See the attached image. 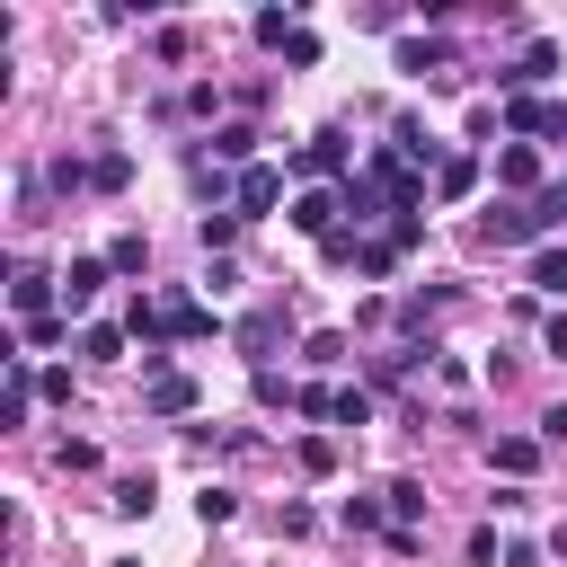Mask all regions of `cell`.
Here are the masks:
<instances>
[{
	"label": "cell",
	"mask_w": 567,
	"mask_h": 567,
	"mask_svg": "<svg viewBox=\"0 0 567 567\" xmlns=\"http://www.w3.org/2000/svg\"><path fill=\"white\" fill-rule=\"evenodd\" d=\"M204 408V390H195V372H177V363H159V354H142V416H195Z\"/></svg>",
	"instance_id": "obj_1"
},
{
	"label": "cell",
	"mask_w": 567,
	"mask_h": 567,
	"mask_svg": "<svg viewBox=\"0 0 567 567\" xmlns=\"http://www.w3.org/2000/svg\"><path fill=\"white\" fill-rule=\"evenodd\" d=\"M558 221H567V204H558V195H532V204L487 213V239H496V248H523V239H540V230H558Z\"/></svg>",
	"instance_id": "obj_2"
},
{
	"label": "cell",
	"mask_w": 567,
	"mask_h": 567,
	"mask_svg": "<svg viewBox=\"0 0 567 567\" xmlns=\"http://www.w3.org/2000/svg\"><path fill=\"white\" fill-rule=\"evenodd\" d=\"M284 177H292V168H266V159L239 168V177H230V213H239V221H266V213L284 204Z\"/></svg>",
	"instance_id": "obj_3"
},
{
	"label": "cell",
	"mask_w": 567,
	"mask_h": 567,
	"mask_svg": "<svg viewBox=\"0 0 567 567\" xmlns=\"http://www.w3.org/2000/svg\"><path fill=\"white\" fill-rule=\"evenodd\" d=\"M53 301H62V275H44V266H9V310H18V328L27 319H53Z\"/></svg>",
	"instance_id": "obj_4"
},
{
	"label": "cell",
	"mask_w": 567,
	"mask_h": 567,
	"mask_svg": "<svg viewBox=\"0 0 567 567\" xmlns=\"http://www.w3.org/2000/svg\"><path fill=\"white\" fill-rule=\"evenodd\" d=\"M284 168H292V177H346V168H354V142L328 124V133H310V142H301Z\"/></svg>",
	"instance_id": "obj_5"
},
{
	"label": "cell",
	"mask_w": 567,
	"mask_h": 567,
	"mask_svg": "<svg viewBox=\"0 0 567 567\" xmlns=\"http://www.w3.org/2000/svg\"><path fill=\"white\" fill-rule=\"evenodd\" d=\"M230 337H239V354H248V363L266 372V354H275V346L292 337V310H284V301H266V310H248V319H239Z\"/></svg>",
	"instance_id": "obj_6"
},
{
	"label": "cell",
	"mask_w": 567,
	"mask_h": 567,
	"mask_svg": "<svg viewBox=\"0 0 567 567\" xmlns=\"http://www.w3.org/2000/svg\"><path fill=\"white\" fill-rule=\"evenodd\" d=\"M549 71H558V44H549V35H532V44H523V62H505V71H496V89H514V97H523V89H540Z\"/></svg>",
	"instance_id": "obj_7"
},
{
	"label": "cell",
	"mask_w": 567,
	"mask_h": 567,
	"mask_svg": "<svg viewBox=\"0 0 567 567\" xmlns=\"http://www.w3.org/2000/svg\"><path fill=\"white\" fill-rule=\"evenodd\" d=\"M337 213H346V195H328V186H310V195H292V230H310V239H337V230H346Z\"/></svg>",
	"instance_id": "obj_8"
},
{
	"label": "cell",
	"mask_w": 567,
	"mask_h": 567,
	"mask_svg": "<svg viewBox=\"0 0 567 567\" xmlns=\"http://www.w3.org/2000/svg\"><path fill=\"white\" fill-rule=\"evenodd\" d=\"M106 275H115V266H106V257H71V266H62V310H71V319H80V310H89V301H97V292H106Z\"/></svg>",
	"instance_id": "obj_9"
},
{
	"label": "cell",
	"mask_w": 567,
	"mask_h": 567,
	"mask_svg": "<svg viewBox=\"0 0 567 567\" xmlns=\"http://www.w3.org/2000/svg\"><path fill=\"white\" fill-rule=\"evenodd\" d=\"M505 133L523 142V133H567V115L549 106V97H505Z\"/></svg>",
	"instance_id": "obj_10"
},
{
	"label": "cell",
	"mask_w": 567,
	"mask_h": 567,
	"mask_svg": "<svg viewBox=\"0 0 567 567\" xmlns=\"http://www.w3.org/2000/svg\"><path fill=\"white\" fill-rule=\"evenodd\" d=\"M496 186H514V195L532 204V186H540V151H532V142H505V151H496Z\"/></svg>",
	"instance_id": "obj_11"
},
{
	"label": "cell",
	"mask_w": 567,
	"mask_h": 567,
	"mask_svg": "<svg viewBox=\"0 0 567 567\" xmlns=\"http://www.w3.org/2000/svg\"><path fill=\"white\" fill-rule=\"evenodd\" d=\"M390 62H399L408 80H425V71H443V62H452V44H443V35H399V53H390Z\"/></svg>",
	"instance_id": "obj_12"
},
{
	"label": "cell",
	"mask_w": 567,
	"mask_h": 567,
	"mask_svg": "<svg viewBox=\"0 0 567 567\" xmlns=\"http://www.w3.org/2000/svg\"><path fill=\"white\" fill-rule=\"evenodd\" d=\"M195 337H221V310H204V301H168V346H195Z\"/></svg>",
	"instance_id": "obj_13"
},
{
	"label": "cell",
	"mask_w": 567,
	"mask_h": 567,
	"mask_svg": "<svg viewBox=\"0 0 567 567\" xmlns=\"http://www.w3.org/2000/svg\"><path fill=\"white\" fill-rule=\"evenodd\" d=\"M487 461H496L505 478H532V470H540V443H532V434H496V443H487Z\"/></svg>",
	"instance_id": "obj_14"
},
{
	"label": "cell",
	"mask_w": 567,
	"mask_h": 567,
	"mask_svg": "<svg viewBox=\"0 0 567 567\" xmlns=\"http://www.w3.org/2000/svg\"><path fill=\"white\" fill-rule=\"evenodd\" d=\"M213 168H257V133L248 124H221L213 133Z\"/></svg>",
	"instance_id": "obj_15"
},
{
	"label": "cell",
	"mask_w": 567,
	"mask_h": 567,
	"mask_svg": "<svg viewBox=\"0 0 567 567\" xmlns=\"http://www.w3.org/2000/svg\"><path fill=\"white\" fill-rule=\"evenodd\" d=\"M239 230H248V221H239L230 204H213V213H195V239H204V257H221V248H230Z\"/></svg>",
	"instance_id": "obj_16"
},
{
	"label": "cell",
	"mask_w": 567,
	"mask_h": 567,
	"mask_svg": "<svg viewBox=\"0 0 567 567\" xmlns=\"http://www.w3.org/2000/svg\"><path fill=\"white\" fill-rule=\"evenodd\" d=\"M337 523H346L354 540H363V532H390V496H346V505H337Z\"/></svg>",
	"instance_id": "obj_17"
},
{
	"label": "cell",
	"mask_w": 567,
	"mask_h": 567,
	"mask_svg": "<svg viewBox=\"0 0 567 567\" xmlns=\"http://www.w3.org/2000/svg\"><path fill=\"white\" fill-rule=\"evenodd\" d=\"M248 35H257L266 53H284V44L301 35V9H257V27H248Z\"/></svg>",
	"instance_id": "obj_18"
},
{
	"label": "cell",
	"mask_w": 567,
	"mask_h": 567,
	"mask_svg": "<svg viewBox=\"0 0 567 567\" xmlns=\"http://www.w3.org/2000/svg\"><path fill=\"white\" fill-rule=\"evenodd\" d=\"M124 186H133V159L124 151H97L89 159V195H124Z\"/></svg>",
	"instance_id": "obj_19"
},
{
	"label": "cell",
	"mask_w": 567,
	"mask_h": 567,
	"mask_svg": "<svg viewBox=\"0 0 567 567\" xmlns=\"http://www.w3.org/2000/svg\"><path fill=\"white\" fill-rule=\"evenodd\" d=\"M470 186H478V159H470V151H452V159L434 168V195H443V204H461Z\"/></svg>",
	"instance_id": "obj_20"
},
{
	"label": "cell",
	"mask_w": 567,
	"mask_h": 567,
	"mask_svg": "<svg viewBox=\"0 0 567 567\" xmlns=\"http://www.w3.org/2000/svg\"><path fill=\"white\" fill-rule=\"evenodd\" d=\"M381 496H390V523H408V532L425 523V478H390Z\"/></svg>",
	"instance_id": "obj_21"
},
{
	"label": "cell",
	"mask_w": 567,
	"mask_h": 567,
	"mask_svg": "<svg viewBox=\"0 0 567 567\" xmlns=\"http://www.w3.org/2000/svg\"><path fill=\"white\" fill-rule=\"evenodd\" d=\"M71 337V310H53V319H27L18 328V354H44V346H62Z\"/></svg>",
	"instance_id": "obj_22"
},
{
	"label": "cell",
	"mask_w": 567,
	"mask_h": 567,
	"mask_svg": "<svg viewBox=\"0 0 567 567\" xmlns=\"http://www.w3.org/2000/svg\"><path fill=\"white\" fill-rule=\"evenodd\" d=\"M106 266H115V275H151V239H142V230H124V239L106 248Z\"/></svg>",
	"instance_id": "obj_23"
},
{
	"label": "cell",
	"mask_w": 567,
	"mask_h": 567,
	"mask_svg": "<svg viewBox=\"0 0 567 567\" xmlns=\"http://www.w3.org/2000/svg\"><path fill=\"white\" fill-rule=\"evenodd\" d=\"M301 354H310V363H319V372H337V363H346V354H354V337H346V328H319V337H310V346H301Z\"/></svg>",
	"instance_id": "obj_24"
},
{
	"label": "cell",
	"mask_w": 567,
	"mask_h": 567,
	"mask_svg": "<svg viewBox=\"0 0 567 567\" xmlns=\"http://www.w3.org/2000/svg\"><path fill=\"white\" fill-rule=\"evenodd\" d=\"M159 505V487H151V470H133V478H115V514H151Z\"/></svg>",
	"instance_id": "obj_25"
},
{
	"label": "cell",
	"mask_w": 567,
	"mask_h": 567,
	"mask_svg": "<svg viewBox=\"0 0 567 567\" xmlns=\"http://www.w3.org/2000/svg\"><path fill=\"white\" fill-rule=\"evenodd\" d=\"M80 354H89V363H115V354H124V328H106V319L80 328Z\"/></svg>",
	"instance_id": "obj_26"
},
{
	"label": "cell",
	"mask_w": 567,
	"mask_h": 567,
	"mask_svg": "<svg viewBox=\"0 0 567 567\" xmlns=\"http://www.w3.org/2000/svg\"><path fill=\"white\" fill-rule=\"evenodd\" d=\"M292 461H301L310 478H328V470H337V443H328V434H301V443H292Z\"/></svg>",
	"instance_id": "obj_27"
},
{
	"label": "cell",
	"mask_w": 567,
	"mask_h": 567,
	"mask_svg": "<svg viewBox=\"0 0 567 567\" xmlns=\"http://www.w3.org/2000/svg\"><path fill=\"white\" fill-rule=\"evenodd\" d=\"M230 514H239V496H230V487H204V496H195V523H204V532H221Z\"/></svg>",
	"instance_id": "obj_28"
},
{
	"label": "cell",
	"mask_w": 567,
	"mask_h": 567,
	"mask_svg": "<svg viewBox=\"0 0 567 567\" xmlns=\"http://www.w3.org/2000/svg\"><path fill=\"white\" fill-rule=\"evenodd\" d=\"M275 532H284V540H310V532H319V514H310L301 496H284V514H275Z\"/></svg>",
	"instance_id": "obj_29"
},
{
	"label": "cell",
	"mask_w": 567,
	"mask_h": 567,
	"mask_svg": "<svg viewBox=\"0 0 567 567\" xmlns=\"http://www.w3.org/2000/svg\"><path fill=\"white\" fill-rule=\"evenodd\" d=\"M532 284H540V292H567V248H540V257H532Z\"/></svg>",
	"instance_id": "obj_30"
},
{
	"label": "cell",
	"mask_w": 567,
	"mask_h": 567,
	"mask_svg": "<svg viewBox=\"0 0 567 567\" xmlns=\"http://www.w3.org/2000/svg\"><path fill=\"white\" fill-rule=\"evenodd\" d=\"M390 248H399V257L425 248V213H390Z\"/></svg>",
	"instance_id": "obj_31"
},
{
	"label": "cell",
	"mask_w": 567,
	"mask_h": 567,
	"mask_svg": "<svg viewBox=\"0 0 567 567\" xmlns=\"http://www.w3.org/2000/svg\"><path fill=\"white\" fill-rule=\"evenodd\" d=\"M443 301H452V292H408V301H399V328H425Z\"/></svg>",
	"instance_id": "obj_32"
},
{
	"label": "cell",
	"mask_w": 567,
	"mask_h": 567,
	"mask_svg": "<svg viewBox=\"0 0 567 567\" xmlns=\"http://www.w3.org/2000/svg\"><path fill=\"white\" fill-rule=\"evenodd\" d=\"M35 399H44V408H71V372H62V363H53V372H35Z\"/></svg>",
	"instance_id": "obj_33"
},
{
	"label": "cell",
	"mask_w": 567,
	"mask_h": 567,
	"mask_svg": "<svg viewBox=\"0 0 567 567\" xmlns=\"http://www.w3.org/2000/svg\"><path fill=\"white\" fill-rule=\"evenodd\" d=\"M337 425H372V390H337Z\"/></svg>",
	"instance_id": "obj_34"
},
{
	"label": "cell",
	"mask_w": 567,
	"mask_h": 567,
	"mask_svg": "<svg viewBox=\"0 0 567 567\" xmlns=\"http://www.w3.org/2000/svg\"><path fill=\"white\" fill-rule=\"evenodd\" d=\"M53 186L62 195H89V159H53Z\"/></svg>",
	"instance_id": "obj_35"
},
{
	"label": "cell",
	"mask_w": 567,
	"mask_h": 567,
	"mask_svg": "<svg viewBox=\"0 0 567 567\" xmlns=\"http://www.w3.org/2000/svg\"><path fill=\"white\" fill-rule=\"evenodd\" d=\"M62 470H97V443H80V434H62V452H53Z\"/></svg>",
	"instance_id": "obj_36"
},
{
	"label": "cell",
	"mask_w": 567,
	"mask_h": 567,
	"mask_svg": "<svg viewBox=\"0 0 567 567\" xmlns=\"http://www.w3.org/2000/svg\"><path fill=\"white\" fill-rule=\"evenodd\" d=\"M540 443H567V399H558V408H540Z\"/></svg>",
	"instance_id": "obj_37"
},
{
	"label": "cell",
	"mask_w": 567,
	"mask_h": 567,
	"mask_svg": "<svg viewBox=\"0 0 567 567\" xmlns=\"http://www.w3.org/2000/svg\"><path fill=\"white\" fill-rule=\"evenodd\" d=\"M540 346H549V354L567 363V319H549V328H540Z\"/></svg>",
	"instance_id": "obj_38"
},
{
	"label": "cell",
	"mask_w": 567,
	"mask_h": 567,
	"mask_svg": "<svg viewBox=\"0 0 567 567\" xmlns=\"http://www.w3.org/2000/svg\"><path fill=\"white\" fill-rule=\"evenodd\" d=\"M106 567H142V558H106Z\"/></svg>",
	"instance_id": "obj_39"
},
{
	"label": "cell",
	"mask_w": 567,
	"mask_h": 567,
	"mask_svg": "<svg viewBox=\"0 0 567 567\" xmlns=\"http://www.w3.org/2000/svg\"><path fill=\"white\" fill-rule=\"evenodd\" d=\"M549 195H558V204H567V186H549Z\"/></svg>",
	"instance_id": "obj_40"
}]
</instances>
